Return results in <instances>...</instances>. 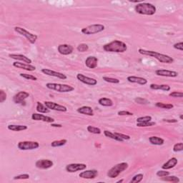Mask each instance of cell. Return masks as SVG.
Here are the masks:
<instances>
[{
	"instance_id": "obj_50",
	"label": "cell",
	"mask_w": 183,
	"mask_h": 183,
	"mask_svg": "<svg viewBox=\"0 0 183 183\" xmlns=\"http://www.w3.org/2000/svg\"><path fill=\"white\" fill-rule=\"evenodd\" d=\"M164 122H169V123H176V122H178V121L177 120L172 119V120H163Z\"/></svg>"
},
{
	"instance_id": "obj_17",
	"label": "cell",
	"mask_w": 183,
	"mask_h": 183,
	"mask_svg": "<svg viewBox=\"0 0 183 183\" xmlns=\"http://www.w3.org/2000/svg\"><path fill=\"white\" fill-rule=\"evenodd\" d=\"M13 66L17 69H22V70H26L29 72H33L36 70V66L32 65V64L23 63L20 62H14L13 63Z\"/></svg>"
},
{
	"instance_id": "obj_27",
	"label": "cell",
	"mask_w": 183,
	"mask_h": 183,
	"mask_svg": "<svg viewBox=\"0 0 183 183\" xmlns=\"http://www.w3.org/2000/svg\"><path fill=\"white\" fill-rule=\"evenodd\" d=\"M8 130L14 132H20V131H24L28 129V127L26 125H20V124H9L7 127Z\"/></svg>"
},
{
	"instance_id": "obj_4",
	"label": "cell",
	"mask_w": 183,
	"mask_h": 183,
	"mask_svg": "<svg viewBox=\"0 0 183 183\" xmlns=\"http://www.w3.org/2000/svg\"><path fill=\"white\" fill-rule=\"evenodd\" d=\"M46 87L51 90L57 91L58 92H70L74 89V88L71 85L66 84H59V83H47Z\"/></svg>"
},
{
	"instance_id": "obj_41",
	"label": "cell",
	"mask_w": 183,
	"mask_h": 183,
	"mask_svg": "<svg viewBox=\"0 0 183 183\" xmlns=\"http://www.w3.org/2000/svg\"><path fill=\"white\" fill-rule=\"evenodd\" d=\"M183 150V144L182 142L177 143L173 146V151L174 152H179Z\"/></svg>"
},
{
	"instance_id": "obj_47",
	"label": "cell",
	"mask_w": 183,
	"mask_h": 183,
	"mask_svg": "<svg viewBox=\"0 0 183 183\" xmlns=\"http://www.w3.org/2000/svg\"><path fill=\"white\" fill-rule=\"evenodd\" d=\"M117 114L120 116H132L133 113L129 111H125V110H122V111H119L117 112Z\"/></svg>"
},
{
	"instance_id": "obj_38",
	"label": "cell",
	"mask_w": 183,
	"mask_h": 183,
	"mask_svg": "<svg viewBox=\"0 0 183 183\" xmlns=\"http://www.w3.org/2000/svg\"><path fill=\"white\" fill-rule=\"evenodd\" d=\"M156 123L154 122L149 121V122H141V123H137V126L139 127H152L155 125Z\"/></svg>"
},
{
	"instance_id": "obj_24",
	"label": "cell",
	"mask_w": 183,
	"mask_h": 183,
	"mask_svg": "<svg viewBox=\"0 0 183 183\" xmlns=\"http://www.w3.org/2000/svg\"><path fill=\"white\" fill-rule=\"evenodd\" d=\"M77 111L78 113L85 114V115H88V116L94 115V111H93L92 108L91 107H89V106H83V107L78 108Z\"/></svg>"
},
{
	"instance_id": "obj_11",
	"label": "cell",
	"mask_w": 183,
	"mask_h": 183,
	"mask_svg": "<svg viewBox=\"0 0 183 183\" xmlns=\"http://www.w3.org/2000/svg\"><path fill=\"white\" fill-rule=\"evenodd\" d=\"M77 79L80 81V82L84 83L85 84L89 85V86H95L97 84V80L94 78L89 77L84 75L83 74L79 73L77 74Z\"/></svg>"
},
{
	"instance_id": "obj_33",
	"label": "cell",
	"mask_w": 183,
	"mask_h": 183,
	"mask_svg": "<svg viewBox=\"0 0 183 183\" xmlns=\"http://www.w3.org/2000/svg\"><path fill=\"white\" fill-rule=\"evenodd\" d=\"M155 106L157 107L162 108V109H170L174 107V105L172 104H166L163 102H157L155 104Z\"/></svg>"
},
{
	"instance_id": "obj_22",
	"label": "cell",
	"mask_w": 183,
	"mask_h": 183,
	"mask_svg": "<svg viewBox=\"0 0 183 183\" xmlns=\"http://www.w3.org/2000/svg\"><path fill=\"white\" fill-rule=\"evenodd\" d=\"M127 80L129 82L131 83H136V84L140 85H145L147 84V80L144 77H136V76H129L127 78Z\"/></svg>"
},
{
	"instance_id": "obj_53",
	"label": "cell",
	"mask_w": 183,
	"mask_h": 183,
	"mask_svg": "<svg viewBox=\"0 0 183 183\" xmlns=\"http://www.w3.org/2000/svg\"><path fill=\"white\" fill-rule=\"evenodd\" d=\"M180 118L181 120H182V118H183V116L182 115H180Z\"/></svg>"
},
{
	"instance_id": "obj_12",
	"label": "cell",
	"mask_w": 183,
	"mask_h": 183,
	"mask_svg": "<svg viewBox=\"0 0 183 183\" xmlns=\"http://www.w3.org/2000/svg\"><path fill=\"white\" fill-rule=\"evenodd\" d=\"M29 97H30V94L28 92H27L25 91H21L16 93L13 97V101L15 104L23 105L24 103H25V102H24L25 99Z\"/></svg>"
},
{
	"instance_id": "obj_36",
	"label": "cell",
	"mask_w": 183,
	"mask_h": 183,
	"mask_svg": "<svg viewBox=\"0 0 183 183\" xmlns=\"http://www.w3.org/2000/svg\"><path fill=\"white\" fill-rule=\"evenodd\" d=\"M102 80L105 81V82L112 83V84H119L120 82V81L118 80V79L109 77H102Z\"/></svg>"
},
{
	"instance_id": "obj_2",
	"label": "cell",
	"mask_w": 183,
	"mask_h": 183,
	"mask_svg": "<svg viewBox=\"0 0 183 183\" xmlns=\"http://www.w3.org/2000/svg\"><path fill=\"white\" fill-rule=\"evenodd\" d=\"M103 49L107 52L123 53L127 50V46L120 40H113L104 45Z\"/></svg>"
},
{
	"instance_id": "obj_16",
	"label": "cell",
	"mask_w": 183,
	"mask_h": 183,
	"mask_svg": "<svg viewBox=\"0 0 183 183\" xmlns=\"http://www.w3.org/2000/svg\"><path fill=\"white\" fill-rule=\"evenodd\" d=\"M32 119L35 121H42L48 123H52L55 122V119L49 116H46L41 113H34L32 115Z\"/></svg>"
},
{
	"instance_id": "obj_3",
	"label": "cell",
	"mask_w": 183,
	"mask_h": 183,
	"mask_svg": "<svg viewBox=\"0 0 183 183\" xmlns=\"http://www.w3.org/2000/svg\"><path fill=\"white\" fill-rule=\"evenodd\" d=\"M135 9L137 14L148 16L154 15L156 13V11H157V9H156L155 5L147 2H141L140 4H137L135 6Z\"/></svg>"
},
{
	"instance_id": "obj_25",
	"label": "cell",
	"mask_w": 183,
	"mask_h": 183,
	"mask_svg": "<svg viewBox=\"0 0 183 183\" xmlns=\"http://www.w3.org/2000/svg\"><path fill=\"white\" fill-rule=\"evenodd\" d=\"M149 87H150L151 89H153V90H163V91L168 92L171 89V87L167 84H151L149 85Z\"/></svg>"
},
{
	"instance_id": "obj_43",
	"label": "cell",
	"mask_w": 183,
	"mask_h": 183,
	"mask_svg": "<svg viewBox=\"0 0 183 183\" xmlns=\"http://www.w3.org/2000/svg\"><path fill=\"white\" fill-rule=\"evenodd\" d=\"M156 175L159 178H163V177L170 175V172H167V170H159V171L157 172L156 173Z\"/></svg>"
},
{
	"instance_id": "obj_49",
	"label": "cell",
	"mask_w": 183,
	"mask_h": 183,
	"mask_svg": "<svg viewBox=\"0 0 183 183\" xmlns=\"http://www.w3.org/2000/svg\"><path fill=\"white\" fill-rule=\"evenodd\" d=\"M135 101L138 104H147L148 103V101H147V99H142V98H141V97H137V98L135 99Z\"/></svg>"
},
{
	"instance_id": "obj_31",
	"label": "cell",
	"mask_w": 183,
	"mask_h": 183,
	"mask_svg": "<svg viewBox=\"0 0 183 183\" xmlns=\"http://www.w3.org/2000/svg\"><path fill=\"white\" fill-rule=\"evenodd\" d=\"M162 180L163 181H166V182H174V183H178L180 181V178H178V177L176 176H165L163 177V178H162Z\"/></svg>"
},
{
	"instance_id": "obj_20",
	"label": "cell",
	"mask_w": 183,
	"mask_h": 183,
	"mask_svg": "<svg viewBox=\"0 0 183 183\" xmlns=\"http://www.w3.org/2000/svg\"><path fill=\"white\" fill-rule=\"evenodd\" d=\"M9 57L11 58V59L17 60V61L23 62L24 63L31 64V63L32 62V59H30L29 57H26L25 55H21V54H10Z\"/></svg>"
},
{
	"instance_id": "obj_8",
	"label": "cell",
	"mask_w": 183,
	"mask_h": 183,
	"mask_svg": "<svg viewBox=\"0 0 183 183\" xmlns=\"http://www.w3.org/2000/svg\"><path fill=\"white\" fill-rule=\"evenodd\" d=\"M20 150H32L39 147V143L34 141H21L17 144Z\"/></svg>"
},
{
	"instance_id": "obj_10",
	"label": "cell",
	"mask_w": 183,
	"mask_h": 183,
	"mask_svg": "<svg viewBox=\"0 0 183 183\" xmlns=\"http://www.w3.org/2000/svg\"><path fill=\"white\" fill-rule=\"evenodd\" d=\"M45 105L48 109L55 110V111L57 112H65L67 111V108L65 106L61 105L59 104H57L56 102H49V101H45Z\"/></svg>"
},
{
	"instance_id": "obj_14",
	"label": "cell",
	"mask_w": 183,
	"mask_h": 183,
	"mask_svg": "<svg viewBox=\"0 0 183 183\" xmlns=\"http://www.w3.org/2000/svg\"><path fill=\"white\" fill-rule=\"evenodd\" d=\"M41 72H42L43 74H46V75L59 78V79H60V80H66V78H67V77H66L65 74H64L63 73H61V72H59L54 71V70H49V69H46V68L42 69V70H41Z\"/></svg>"
},
{
	"instance_id": "obj_42",
	"label": "cell",
	"mask_w": 183,
	"mask_h": 183,
	"mask_svg": "<svg viewBox=\"0 0 183 183\" xmlns=\"http://www.w3.org/2000/svg\"><path fill=\"white\" fill-rule=\"evenodd\" d=\"M30 178V174H19V175H16L14 177V180H27Z\"/></svg>"
},
{
	"instance_id": "obj_52",
	"label": "cell",
	"mask_w": 183,
	"mask_h": 183,
	"mask_svg": "<svg viewBox=\"0 0 183 183\" xmlns=\"http://www.w3.org/2000/svg\"><path fill=\"white\" fill-rule=\"evenodd\" d=\"M124 181V180H119V181H117V183H120V182H122Z\"/></svg>"
},
{
	"instance_id": "obj_28",
	"label": "cell",
	"mask_w": 183,
	"mask_h": 183,
	"mask_svg": "<svg viewBox=\"0 0 183 183\" xmlns=\"http://www.w3.org/2000/svg\"><path fill=\"white\" fill-rule=\"evenodd\" d=\"M36 110L39 112V113H41V114L49 113V112H50L49 109H48V108L46 107L45 105H43V104L40 102H37Z\"/></svg>"
},
{
	"instance_id": "obj_46",
	"label": "cell",
	"mask_w": 183,
	"mask_h": 183,
	"mask_svg": "<svg viewBox=\"0 0 183 183\" xmlns=\"http://www.w3.org/2000/svg\"><path fill=\"white\" fill-rule=\"evenodd\" d=\"M116 135H117L118 137H120V138H122L123 140H130V135H124L122 134V133H118V132H114Z\"/></svg>"
},
{
	"instance_id": "obj_18",
	"label": "cell",
	"mask_w": 183,
	"mask_h": 183,
	"mask_svg": "<svg viewBox=\"0 0 183 183\" xmlns=\"http://www.w3.org/2000/svg\"><path fill=\"white\" fill-rule=\"evenodd\" d=\"M155 74L157 76L166 77H176L178 76V72L167 70H157L155 71Z\"/></svg>"
},
{
	"instance_id": "obj_5",
	"label": "cell",
	"mask_w": 183,
	"mask_h": 183,
	"mask_svg": "<svg viewBox=\"0 0 183 183\" xmlns=\"http://www.w3.org/2000/svg\"><path fill=\"white\" fill-rule=\"evenodd\" d=\"M129 167L128 163H121L119 164H117L114 166H113L111 169L108 170L107 175L110 178H116L122 173V172H124V170H126Z\"/></svg>"
},
{
	"instance_id": "obj_29",
	"label": "cell",
	"mask_w": 183,
	"mask_h": 183,
	"mask_svg": "<svg viewBox=\"0 0 183 183\" xmlns=\"http://www.w3.org/2000/svg\"><path fill=\"white\" fill-rule=\"evenodd\" d=\"M98 103L101 106L103 107H112L113 105V101L109 98H106V97H102L98 100Z\"/></svg>"
},
{
	"instance_id": "obj_51",
	"label": "cell",
	"mask_w": 183,
	"mask_h": 183,
	"mask_svg": "<svg viewBox=\"0 0 183 183\" xmlns=\"http://www.w3.org/2000/svg\"><path fill=\"white\" fill-rule=\"evenodd\" d=\"M51 126L52 127H59V128L62 127V125L60 124H52L51 123Z\"/></svg>"
},
{
	"instance_id": "obj_9",
	"label": "cell",
	"mask_w": 183,
	"mask_h": 183,
	"mask_svg": "<svg viewBox=\"0 0 183 183\" xmlns=\"http://www.w3.org/2000/svg\"><path fill=\"white\" fill-rule=\"evenodd\" d=\"M87 165L83 163H72L67 165L66 166V171L70 173H74V172L78 171H83L86 170Z\"/></svg>"
},
{
	"instance_id": "obj_26",
	"label": "cell",
	"mask_w": 183,
	"mask_h": 183,
	"mask_svg": "<svg viewBox=\"0 0 183 183\" xmlns=\"http://www.w3.org/2000/svg\"><path fill=\"white\" fill-rule=\"evenodd\" d=\"M149 142H150L152 145L160 146V145H164L165 140H164L163 138H161V137H159L157 136H152L150 137H149Z\"/></svg>"
},
{
	"instance_id": "obj_45",
	"label": "cell",
	"mask_w": 183,
	"mask_h": 183,
	"mask_svg": "<svg viewBox=\"0 0 183 183\" xmlns=\"http://www.w3.org/2000/svg\"><path fill=\"white\" fill-rule=\"evenodd\" d=\"M7 99V94L2 89L0 90V102L2 103Z\"/></svg>"
},
{
	"instance_id": "obj_15",
	"label": "cell",
	"mask_w": 183,
	"mask_h": 183,
	"mask_svg": "<svg viewBox=\"0 0 183 183\" xmlns=\"http://www.w3.org/2000/svg\"><path fill=\"white\" fill-rule=\"evenodd\" d=\"M57 50L59 53L62 55H69L73 52L74 47L72 45H67V44H62V45L58 46Z\"/></svg>"
},
{
	"instance_id": "obj_40",
	"label": "cell",
	"mask_w": 183,
	"mask_h": 183,
	"mask_svg": "<svg viewBox=\"0 0 183 183\" xmlns=\"http://www.w3.org/2000/svg\"><path fill=\"white\" fill-rule=\"evenodd\" d=\"M151 116H145V117H138L137 119V123H141V122H149L152 121Z\"/></svg>"
},
{
	"instance_id": "obj_7",
	"label": "cell",
	"mask_w": 183,
	"mask_h": 183,
	"mask_svg": "<svg viewBox=\"0 0 183 183\" xmlns=\"http://www.w3.org/2000/svg\"><path fill=\"white\" fill-rule=\"evenodd\" d=\"M14 31H15L16 32H17L18 34L22 35V36L25 37V38L27 39L31 44H32V45L36 42L37 38H38L37 35L32 34V33L26 30L25 29L20 27H14Z\"/></svg>"
},
{
	"instance_id": "obj_13",
	"label": "cell",
	"mask_w": 183,
	"mask_h": 183,
	"mask_svg": "<svg viewBox=\"0 0 183 183\" xmlns=\"http://www.w3.org/2000/svg\"><path fill=\"white\" fill-rule=\"evenodd\" d=\"M54 165V163L52 160L48 159L39 160L35 163V166L37 168L41 170H47L52 167Z\"/></svg>"
},
{
	"instance_id": "obj_23",
	"label": "cell",
	"mask_w": 183,
	"mask_h": 183,
	"mask_svg": "<svg viewBox=\"0 0 183 183\" xmlns=\"http://www.w3.org/2000/svg\"><path fill=\"white\" fill-rule=\"evenodd\" d=\"M177 164H178V159L176 157H172L167 162H166L165 164H163V165L162 166V168L163 170H167L175 167Z\"/></svg>"
},
{
	"instance_id": "obj_39",
	"label": "cell",
	"mask_w": 183,
	"mask_h": 183,
	"mask_svg": "<svg viewBox=\"0 0 183 183\" xmlns=\"http://www.w3.org/2000/svg\"><path fill=\"white\" fill-rule=\"evenodd\" d=\"M20 77H22L26 79V80H32V81H37V78L36 77L32 75V74H25V73H21Z\"/></svg>"
},
{
	"instance_id": "obj_21",
	"label": "cell",
	"mask_w": 183,
	"mask_h": 183,
	"mask_svg": "<svg viewBox=\"0 0 183 183\" xmlns=\"http://www.w3.org/2000/svg\"><path fill=\"white\" fill-rule=\"evenodd\" d=\"M98 59L95 56H89L85 59V64L89 69H95L98 64Z\"/></svg>"
},
{
	"instance_id": "obj_32",
	"label": "cell",
	"mask_w": 183,
	"mask_h": 183,
	"mask_svg": "<svg viewBox=\"0 0 183 183\" xmlns=\"http://www.w3.org/2000/svg\"><path fill=\"white\" fill-rule=\"evenodd\" d=\"M66 143H67V140H65V139H63V140H55L52 142L51 143V146L52 147H62L64 145H65Z\"/></svg>"
},
{
	"instance_id": "obj_1",
	"label": "cell",
	"mask_w": 183,
	"mask_h": 183,
	"mask_svg": "<svg viewBox=\"0 0 183 183\" xmlns=\"http://www.w3.org/2000/svg\"><path fill=\"white\" fill-rule=\"evenodd\" d=\"M138 52L142 55L149 56V57L155 58V59L158 60V61L161 62V63L172 64L174 62V59L172 57H170V56L159 53L155 51L147 50V49H139Z\"/></svg>"
},
{
	"instance_id": "obj_44",
	"label": "cell",
	"mask_w": 183,
	"mask_h": 183,
	"mask_svg": "<svg viewBox=\"0 0 183 183\" xmlns=\"http://www.w3.org/2000/svg\"><path fill=\"white\" fill-rule=\"evenodd\" d=\"M170 97H174V98H182L183 97V93L180 92H172L169 94Z\"/></svg>"
},
{
	"instance_id": "obj_6",
	"label": "cell",
	"mask_w": 183,
	"mask_h": 183,
	"mask_svg": "<svg viewBox=\"0 0 183 183\" xmlns=\"http://www.w3.org/2000/svg\"><path fill=\"white\" fill-rule=\"evenodd\" d=\"M105 27L103 24H95L82 28V30H81V32L86 35H91L103 32L105 30Z\"/></svg>"
},
{
	"instance_id": "obj_37",
	"label": "cell",
	"mask_w": 183,
	"mask_h": 183,
	"mask_svg": "<svg viewBox=\"0 0 183 183\" xmlns=\"http://www.w3.org/2000/svg\"><path fill=\"white\" fill-rule=\"evenodd\" d=\"M77 49L78 52H87L89 49V46L87 45V44L84 43H82L80 44L77 47Z\"/></svg>"
},
{
	"instance_id": "obj_19",
	"label": "cell",
	"mask_w": 183,
	"mask_h": 183,
	"mask_svg": "<svg viewBox=\"0 0 183 183\" xmlns=\"http://www.w3.org/2000/svg\"><path fill=\"white\" fill-rule=\"evenodd\" d=\"M98 175V171L96 170H84L80 172L79 177L82 179H95Z\"/></svg>"
},
{
	"instance_id": "obj_48",
	"label": "cell",
	"mask_w": 183,
	"mask_h": 183,
	"mask_svg": "<svg viewBox=\"0 0 183 183\" xmlns=\"http://www.w3.org/2000/svg\"><path fill=\"white\" fill-rule=\"evenodd\" d=\"M173 47L175 49H178V50L183 51V42H182V41H180V42L175 43L173 45Z\"/></svg>"
},
{
	"instance_id": "obj_34",
	"label": "cell",
	"mask_w": 183,
	"mask_h": 183,
	"mask_svg": "<svg viewBox=\"0 0 183 183\" xmlns=\"http://www.w3.org/2000/svg\"><path fill=\"white\" fill-rule=\"evenodd\" d=\"M87 130L89 132L92 133V134H95V135H99V134H101V132H102V131L99 128L95 127H93L91 125L87 126Z\"/></svg>"
},
{
	"instance_id": "obj_30",
	"label": "cell",
	"mask_w": 183,
	"mask_h": 183,
	"mask_svg": "<svg viewBox=\"0 0 183 183\" xmlns=\"http://www.w3.org/2000/svg\"><path fill=\"white\" fill-rule=\"evenodd\" d=\"M103 132H104V135H105L106 137H109L110 139H112V140L118 141V142H123L124 141L122 138H120V137H118L117 135H116L115 133L109 132V131L108 130H105Z\"/></svg>"
},
{
	"instance_id": "obj_35",
	"label": "cell",
	"mask_w": 183,
	"mask_h": 183,
	"mask_svg": "<svg viewBox=\"0 0 183 183\" xmlns=\"http://www.w3.org/2000/svg\"><path fill=\"white\" fill-rule=\"evenodd\" d=\"M143 178H144L143 174H136V175H135L134 177H133L132 179L130 180V183H139L143 180Z\"/></svg>"
}]
</instances>
